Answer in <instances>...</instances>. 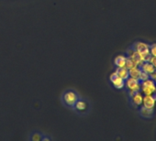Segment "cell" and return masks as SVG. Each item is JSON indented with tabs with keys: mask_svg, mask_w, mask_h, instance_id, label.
I'll return each instance as SVG.
<instances>
[{
	"mask_svg": "<svg viewBox=\"0 0 156 141\" xmlns=\"http://www.w3.org/2000/svg\"><path fill=\"white\" fill-rule=\"evenodd\" d=\"M126 56L129 57V58H130V59L136 63L137 66H140V64L143 62L142 58H141V55H140L138 51H136L132 47H130V48L127 50V55H126Z\"/></svg>",
	"mask_w": 156,
	"mask_h": 141,
	"instance_id": "6",
	"label": "cell"
},
{
	"mask_svg": "<svg viewBox=\"0 0 156 141\" xmlns=\"http://www.w3.org/2000/svg\"><path fill=\"white\" fill-rule=\"evenodd\" d=\"M156 91V85L152 79L149 78L140 82V92L143 95H151Z\"/></svg>",
	"mask_w": 156,
	"mask_h": 141,
	"instance_id": "2",
	"label": "cell"
},
{
	"mask_svg": "<svg viewBox=\"0 0 156 141\" xmlns=\"http://www.w3.org/2000/svg\"><path fill=\"white\" fill-rule=\"evenodd\" d=\"M139 114L143 118H151L154 115V108H146L142 105L139 109Z\"/></svg>",
	"mask_w": 156,
	"mask_h": 141,
	"instance_id": "9",
	"label": "cell"
},
{
	"mask_svg": "<svg viewBox=\"0 0 156 141\" xmlns=\"http://www.w3.org/2000/svg\"><path fill=\"white\" fill-rule=\"evenodd\" d=\"M125 87L128 91H140V82L138 79H134L131 77H129L127 80H125Z\"/></svg>",
	"mask_w": 156,
	"mask_h": 141,
	"instance_id": "4",
	"label": "cell"
},
{
	"mask_svg": "<svg viewBox=\"0 0 156 141\" xmlns=\"http://www.w3.org/2000/svg\"><path fill=\"white\" fill-rule=\"evenodd\" d=\"M140 69L141 70H143V72H145L146 74H148L149 75L151 74H152L154 70H155V68L152 66V64L149 61H143L141 64H140Z\"/></svg>",
	"mask_w": 156,
	"mask_h": 141,
	"instance_id": "11",
	"label": "cell"
},
{
	"mask_svg": "<svg viewBox=\"0 0 156 141\" xmlns=\"http://www.w3.org/2000/svg\"><path fill=\"white\" fill-rule=\"evenodd\" d=\"M109 79H110V82H111L112 85L116 89H123L125 87V80H123L119 76H118V74H116V72L113 73L110 75Z\"/></svg>",
	"mask_w": 156,
	"mask_h": 141,
	"instance_id": "7",
	"label": "cell"
},
{
	"mask_svg": "<svg viewBox=\"0 0 156 141\" xmlns=\"http://www.w3.org/2000/svg\"><path fill=\"white\" fill-rule=\"evenodd\" d=\"M131 47H132L136 51H138L140 54H141V55H148V54H151V53H150V44H148V43H146V42L138 41V42H135Z\"/></svg>",
	"mask_w": 156,
	"mask_h": 141,
	"instance_id": "5",
	"label": "cell"
},
{
	"mask_svg": "<svg viewBox=\"0 0 156 141\" xmlns=\"http://www.w3.org/2000/svg\"><path fill=\"white\" fill-rule=\"evenodd\" d=\"M79 98H80V95L75 90L69 89V90H66L65 92H63V94L62 95V102L67 108L73 109L75 103Z\"/></svg>",
	"mask_w": 156,
	"mask_h": 141,
	"instance_id": "1",
	"label": "cell"
},
{
	"mask_svg": "<svg viewBox=\"0 0 156 141\" xmlns=\"http://www.w3.org/2000/svg\"><path fill=\"white\" fill-rule=\"evenodd\" d=\"M153 81H154V83H155V85H156V78H155V79H154Z\"/></svg>",
	"mask_w": 156,
	"mask_h": 141,
	"instance_id": "20",
	"label": "cell"
},
{
	"mask_svg": "<svg viewBox=\"0 0 156 141\" xmlns=\"http://www.w3.org/2000/svg\"><path fill=\"white\" fill-rule=\"evenodd\" d=\"M149 62H151L152 64V66L155 68L156 70V57H153V56H151L150 60H149Z\"/></svg>",
	"mask_w": 156,
	"mask_h": 141,
	"instance_id": "19",
	"label": "cell"
},
{
	"mask_svg": "<svg viewBox=\"0 0 156 141\" xmlns=\"http://www.w3.org/2000/svg\"><path fill=\"white\" fill-rule=\"evenodd\" d=\"M140 72H141V69L140 66H135L131 69L129 70V77L131 78H134V79H138L139 80V77H140Z\"/></svg>",
	"mask_w": 156,
	"mask_h": 141,
	"instance_id": "14",
	"label": "cell"
},
{
	"mask_svg": "<svg viewBox=\"0 0 156 141\" xmlns=\"http://www.w3.org/2000/svg\"><path fill=\"white\" fill-rule=\"evenodd\" d=\"M150 53L151 56L156 57V43L150 44Z\"/></svg>",
	"mask_w": 156,
	"mask_h": 141,
	"instance_id": "18",
	"label": "cell"
},
{
	"mask_svg": "<svg viewBox=\"0 0 156 141\" xmlns=\"http://www.w3.org/2000/svg\"><path fill=\"white\" fill-rule=\"evenodd\" d=\"M126 60H127V56L126 55H119L115 58L114 60V64L117 68H122L125 67L126 64Z\"/></svg>",
	"mask_w": 156,
	"mask_h": 141,
	"instance_id": "12",
	"label": "cell"
},
{
	"mask_svg": "<svg viewBox=\"0 0 156 141\" xmlns=\"http://www.w3.org/2000/svg\"><path fill=\"white\" fill-rule=\"evenodd\" d=\"M89 107H90L89 103H88L86 99L80 97L79 99L77 100V102L75 103V105H74L73 110L74 112H76V113H79V114L82 115V114H87V113H88Z\"/></svg>",
	"mask_w": 156,
	"mask_h": 141,
	"instance_id": "3",
	"label": "cell"
},
{
	"mask_svg": "<svg viewBox=\"0 0 156 141\" xmlns=\"http://www.w3.org/2000/svg\"><path fill=\"white\" fill-rule=\"evenodd\" d=\"M150 78V75L148 74H146L145 72H143V70H141L140 72V77H139V81L140 82H143L147 79Z\"/></svg>",
	"mask_w": 156,
	"mask_h": 141,
	"instance_id": "17",
	"label": "cell"
},
{
	"mask_svg": "<svg viewBox=\"0 0 156 141\" xmlns=\"http://www.w3.org/2000/svg\"><path fill=\"white\" fill-rule=\"evenodd\" d=\"M156 105V100L152 95H143L142 105L146 108H154Z\"/></svg>",
	"mask_w": 156,
	"mask_h": 141,
	"instance_id": "8",
	"label": "cell"
},
{
	"mask_svg": "<svg viewBox=\"0 0 156 141\" xmlns=\"http://www.w3.org/2000/svg\"><path fill=\"white\" fill-rule=\"evenodd\" d=\"M42 136H43V134H41V133H33L31 135V136H30V139L31 140H34V141H41Z\"/></svg>",
	"mask_w": 156,
	"mask_h": 141,
	"instance_id": "16",
	"label": "cell"
},
{
	"mask_svg": "<svg viewBox=\"0 0 156 141\" xmlns=\"http://www.w3.org/2000/svg\"><path fill=\"white\" fill-rule=\"evenodd\" d=\"M135 66H137V65H136V63H135V62L130 59V58L127 57L126 64H125V68H127L128 70H129V69H131V68H133V67H135Z\"/></svg>",
	"mask_w": 156,
	"mask_h": 141,
	"instance_id": "15",
	"label": "cell"
},
{
	"mask_svg": "<svg viewBox=\"0 0 156 141\" xmlns=\"http://www.w3.org/2000/svg\"><path fill=\"white\" fill-rule=\"evenodd\" d=\"M116 74H118V76H119L120 78H122L123 80H127L129 77V70L125 67H122V68H117L116 69Z\"/></svg>",
	"mask_w": 156,
	"mask_h": 141,
	"instance_id": "13",
	"label": "cell"
},
{
	"mask_svg": "<svg viewBox=\"0 0 156 141\" xmlns=\"http://www.w3.org/2000/svg\"><path fill=\"white\" fill-rule=\"evenodd\" d=\"M142 100H143V95H142V93L140 91L138 92V93H136L132 96H130V102H131V104L133 105L137 106V107L142 105Z\"/></svg>",
	"mask_w": 156,
	"mask_h": 141,
	"instance_id": "10",
	"label": "cell"
}]
</instances>
